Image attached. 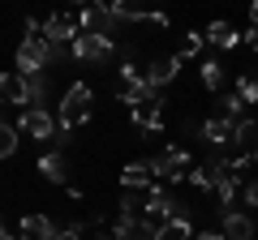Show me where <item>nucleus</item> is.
<instances>
[{
	"label": "nucleus",
	"mask_w": 258,
	"mask_h": 240,
	"mask_svg": "<svg viewBox=\"0 0 258 240\" xmlns=\"http://www.w3.org/2000/svg\"><path fill=\"white\" fill-rule=\"evenodd\" d=\"M203 138L220 150V146H228V142H237V125H232V120H224V116H211V120L203 125Z\"/></svg>",
	"instance_id": "obj_11"
},
{
	"label": "nucleus",
	"mask_w": 258,
	"mask_h": 240,
	"mask_svg": "<svg viewBox=\"0 0 258 240\" xmlns=\"http://www.w3.org/2000/svg\"><path fill=\"white\" fill-rule=\"evenodd\" d=\"M18 129L26 133V138H35V142H52L56 129H60V120H56L47 107H26L18 116Z\"/></svg>",
	"instance_id": "obj_4"
},
{
	"label": "nucleus",
	"mask_w": 258,
	"mask_h": 240,
	"mask_svg": "<svg viewBox=\"0 0 258 240\" xmlns=\"http://www.w3.org/2000/svg\"><path fill=\"white\" fill-rule=\"evenodd\" d=\"M108 56H112V39H103V35H78V43H74V60L95 65V60H108Z\"/></svg>",
	"instance_id": "obj_7"
},
{
	"label": "nucleus",
	"mask_w": 258,
	"mask_h": 240,
	"mask_svg": "<svg viewBox=\"0 0 258 240\" xmlns=\"http://www.w3.org/2000/svg\"><path fill=\"white\" fill-rule=\"evenodd\" d=\"M220 231L228 240H254V219H249V214H237V210H224L220 214Z\"/></svg>",
	"instance_id": "obj_10"
},
{
	"label": "nucleus",
	"mask_w": 258,
	"mask_h": 240,
	"mask_svg": "<svg viewBox=\"0 0 258 240\" xmlns=\"http://www.w3.org/2000/svg\"><path fill=\"white\" fill-rule=\"evenodd\" d=\"M0 94H5V103H13V107H22V111H26V103H30V86H26V77H22L18 69L0 77Z\"/></svg>",
	"instance_id": "obj_8"
},
{
	"label": "nucleus",
	"mask_w": 258,
	"mask_h": 240,
	"mask_svg": "<svg viewBox=\"0 0 258 240\" xmlns=\"http://www.w3.org/2000/svg\"><path fill=\"white\" fill-rule=\"evenodd\" d=\"M203 86L207 90H224V65L220 60H203Z\"/></svg>",
	"instance_id": "obj_19"
},
{
	"label": "nucleus",
	"mask_w": 258,
	"mask_h": 240,
	"mask_svg": "<svg viewBox=\"0 0 258 240\" xmlns=\"http://www.w3.org/2000/svg\"><path fill=\"white\" fill-rule=\"evenodd\" d=\"M245 43H249V47L258 52V30H249V35H245Z\"/></svg>",
	"instance_id": "obj_29"
},
{
	"label": "nucleus",
	"mask_w": 258,
	"mask_h": 240,
	"mask_svg": "<svg viewBox=\"0 0 258 240\" xmlns=\"http://www.w3.org/2000/svg\"><path fill=\"white\" fill-rule=\"evenodd\" d=\"M95 240H116V236H112V231H99V227H95Z\"/></svg>",
	"instance_id": "obj_30"
},
{
	"label": "nucleus",
	"mask_w": 258,
	"mask_h": 240,
	"mask_svg": "<svg viewBox=\"0 0 258 240\" xmlns=\"http://www.w3.org/2000/svg\"><path fill=\"white\" fill-rule=\"evenodd\" d=\"M18 125H0V155H5V159H13V155H18Z\"/></svg>",
	"instance_id": "obj_22"
},
{
	"label": "nucleus",
	"mask_w": 258,
	"mask_h": 240,
	"mask_svg": "<svg viewBox=\"0 0 258 240\" xmlns=\"http://www.w3.org/2000/svg\"><path fill=\"white\" fill-rule=\"evenodd\" d=\"M78 26H82V35H103V39L116 35V18L108 13V5H86L78 13Z\"/></svg>",
	"instance_id": "obj_6"
},
{
	"label": "nucleus",
	"mask_w": 258,
	"mask_h": 240,
	"mask_svg": "<svg viewBox=\"0 0 258 240\" xmlns=\"http://www.w3.org/2000/svg\"><path fill=\"white\" fill-rule=\"evenodd\" d=\"M249 22H254V30H258V5H254V9H249Z\"/></svg>",
	"instance_id": "obj_31"
},
{
	"label": "nucleus",
	"mask_w": 258,
	"mask_h": 240,
	"mask_svg": "<svg viewBox=\"0 0 258 240\" xmlns=\"http://www.w3.org/2000/svg\"><path fill=\"white\" fill-rule=\"evenodd\" d=\"M26 86H30V107H43V99H47V77L39 73V77H26Z\"/></svg>",
	"instance_id": "obj_24"
},
{
	"label": "nucleus",
	"mask_w": 258,
	"mask_h": 240,
	"mask_svg": "<svg viewBox=\"0 0 258 240\" xmlns=\"http://www.w3.org/2000/svg\"><path fill=\"white\" fill-rule=\"evenodd\" d=\"M142 219H151L155 227H168L172 219H189V214H185V206L176 202V197H168L164 189H151L147 202H142Z\"/></svg>",
	"instance_id": "obj_2"
},
{
	"label": "nucleus",
	"mask_w": 258,
	"mask_h": 240,
	"mask_svg": "<svg viewBox=\"0 0 258 240\" xmlns=\"http://www.w3.org/2000/svg\"><path fill=\"white\" fill-rule=\"evenodd\" d=\"M203 43H207V35L189 30V35H185V43H181V52H176V56H181V60H185V56H198V52H203Z\"/></svg>",
	"instance_id": "obj_25"
},
{
	"label": "nucleus",
	"mask_w": 258,
	"mask_h": 240,
	"mask_svg": "<svg viewBox=\"0 0 258 240\" xmlns=\"http://www.w3.org/2000/svg\"><path fill=\"white\" fill-rule=\"evenodd\" d=\"M82 231H86V223H69V227H64L56 240H82Z\"/></svg>",
	"instance_id": "obj_26"
},
{
	"label": "nucleus",
	"mask_w": 258,
	"mask_h": 240,
	"mask_svg": "<svg viewBox=\"0 0 258 240\" xmlns=\"http://www.w3.org/2000/svg\"><path fill=\"white\" fill-rule=\"evenodd\" d=\"M203 35H207V43H215V47H237V43H241L237 26H228V22H211Z\"/></svg>",
	"instance_id": "obj_17"
},
{
	"label": "nucleus",
	"mask_w": 258,
	"mask_h": 240,
	"mask_svg": "<svg viewBox=\"0 0 258 240\" xmlns=\"http://www.w3.org/2000/svg\"><path fill=\"white\" fill-rule=\"evenodd\" d=\"M194 240H228V236H224V231H198Z\"/></svg>",
	"instance_id": "obj_28"
},
{
	"label": "nucleus",
	"mask_w": 258,
	"mask_h": 240,
	"mask_svg": "<svg viewBox=\"0 0 258 240\" xmlns=\"http://www.w3.org/2000/svg\"><path fill=\"white\" fill-rule=\"evenodd\" d=\"M151 180H155L151 163H125V167H120V185H125L129 193H134V189H155Z\"/></svg>",
	"instance_id": "obj_13"
},
{
	"label": "nucleus",
	"mask_w": 258,
	"mask_h": 240,
	"mask_svg": "<svg viewBox=\"0 0 258 240\" xmlns=\"http://www.w3.org/2000/svg\"><path fill=\"white\" fill-rule=\"evenodd\" d=\"M237 94L245 103H258V69H245L241 73V82H237Z\"/></svg>",
	"instance_id": "obj_21"
},
{
	"label": "nucleus",
	"mask_w": 258,
	"mask_h": 240,
	"mask_svg": "<svg viewBox=\"0 0 258 240\" xmlns=\"http://www.w3.org/2000/svg\"><path fill=\"white\" fill-rule=\"evenodd\" d=\"M237 189H245V185H241V176H232L228 167H224V172H220V180H215V197H220V206H224V210L232 206V197H237ZM224 210H220V214H224Z\"/></svg>",
	"instance_id": "obj_16"
},
{
	"label": "nucleus",
	"mask_w": 258,
	"mask_h": 240,
	"mask_svg": "<svg viewBox=\"0 0 258 240\" xmlns=\"http://www.w3.org/2000/svg\"><path fill=\"white\" fill-rule=\"evenodd\" d=\"M241 111H245V99H241L237 90H232V94H220V116H224V120H232V125H241V120H245Z\"/></svg>",
	"instance_id": "obj_18"
},
{
	"label": "nucleus",
	"mask_w": 258,
	"mask_h": 240,
	"mask_svg": "<svg viewBox=\"0 0 258 240\" xmlns=\"http://www.w3.org/2000/svg\"><path fill=\"white\" fill-rule=\"evenodd\" d=\"M237 150L249 163H258V120H241L237 125Z\"/></svg>",
	"instance_id": "obj_14"
},
{
	"label": "nucleus",
	"mask_w": 258,
	"mask_h": 240,
	"mask_svg": "<svg viewBox=\"0 0 258 240\" xmlns=\"http://www.w3.org/2000/svg\"><path fill=\"white\" fill-rule=\"evenodd\" d=\"M18 231H22V240H56V236H60L47 214H26V219L18 223Z\"/></svg>",
	"instance_id": "obj_9"
},
{
	"label": "nucleus",
	"mask_w": 258,
	"mask_h": 240,
	"mask_svg": "<svg viewBox=\"0 0 258 240\" xmlns=\"http://www.w3.org/2000/svg\"><path fill=\"white\" fill-rule=\"evenodd\" d=\"M241 193H245L249 206H258V176H254V180H245V189H241Z\"/></svg>",
	"instance_id": "obj_27"
},
{
	"label": "nucleus",
	"mask_w": 258,
	"mask_h": 240,
	"mask_svg": "<svg viewBox=\"0 0 258 240\" xmlns=\"http://www.w3.org/2000/svg\"><path fill=\"white\" fill-rule=\"evenodd\" d=\"M147 163H151V172H155L159 180H189V150H181V146L159 150V155L147 159Z\"/></svg>",
	"instance_id": "obj_3"
},
{
	"label": "nucleus",
	"mask_w": 258,
	"mask_h": 240,
	"mask_svg": "<svg viewBox=\"0 0 258 240\" xmlns=\"http://www.w3.org/2000/svg\"><path fill=\"white\" fill-rule=\"evenodd\" d=\"M176 73H181V56H168V60H155V65L147 69V86L159 94V86H168Z\"/></svg>",
	"instance_id": "obj_12"
},
{
	"label": "nucleus",
	"mask_w": 258,
	"mask_h": 240,
	"mask_svg": "<svg viewBox=\"0 0 258 240\" xmlns=\"http://www.w3.org/2000/svg\"><path fill=\"white\" fill-rule=\"evenodd\" d=\"M5 240H13V236H9V231H5Z\"/></svg>",
	"instance_id": "obj_32"
},
{
	"label": "nucleus",
	"mask_w": 258,
	"mask_h": 240,
	"mask_svg": "<svg viewBox=\"0 0 258 240\" xmlns=\"http://www.w3.org/2000/svg\"><path fill=\"white\" fill-rule=\"evenodd\" d=\"M159 240H194V227H189V219H172L168 227H159Z\"/></svg>",
	"instance_id": "obj_20"
},
{
	"label": "nucleus",
	"mask_w": 258,
	"mask_h": 240,
	"mask_svg": "<svg viewBox=\"0 0 258 240\" xmlns=\"http://www.w3.org/2000/svg\"><path fill=\"white\" fill-rule=\"evenodd\" d=\"M39 172H43V180H52V185H64V180H69V163H64V155H43V159H39Z\"/></svg>",
	"instance_id": "obj_15"
},
{
	"label": "nucleus",
	"mask_w": 258,
	"mask_h": 240,
	"mask_svg": "<svg viewBox=\"0 0 258 240\" xmlns=\"http://www.w3.org/2000/svg\"><path fill=\"white\" fill-rule=\"evenodd\" d=\"M125 107H129V120H134L142 133L164 129V103H159V94L155 99H134V103H125Z\"/></svg>",
	"instance_id": "obj_5"
},
{
	"label": "nucleus",
	"mask_w": 258,
	"mask_h": 240,
	"mask_svg": "<svg viewBox=\"0 0 258 240\" xmlns=\"http://www.w3.org/2000/svg\"><path fill=\"white\" fill-rule=\"evenodd\" d=\"M125 240H159V227H155L151 219H138L134 227H129V236H125Z\"/></svg>",
	"instance_id": "obj_23"
},
{
	"label": "nucleus",
	"mask_w": 258,
	"mask_h": 240,
	"mask_svg": "<svg viewBox=\"0 0 258 240\" xmlns=\"http://www.w3.org/2000/svg\"><path fill=\"white\" fill-rule=\"evenodd\" d=\"M91 111H95V103H91V86L86 82H74L69 86V94L60 99V133H74L78 125H86L91 120Z\"/></svg>",
	"instance_id": "obj_1"
}]
</instances>
